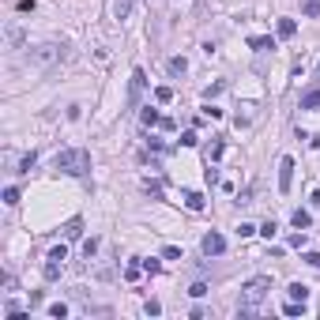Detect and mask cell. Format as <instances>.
I'll return each instance as SVG.
<instances>
[{
  "label": "cell",
  "mask_w": 320,
  "mask_h": 320,
  "mask_svg": "<svg viewBox=\"0 0 320 320\" xmlns=\"http://www.w3.org/2000/svg\"><path fill=\"white\" fill-rule=\"evenodd\" d=\"M53 169H57V173H68V177H87L91 155H87L83 147H68V151H60L57 159H53Z\"/></svg>",
  "instance_id": "1"
},
{
  "label": "cell",
  "mask_w": 320,
  "mask_h": 320,
  "mask_svg": "<svg viewBox=\"0 0 320 320\" xmlns=\"http://www.w3.org/2000/svg\"><path fill=\"white\" fill-rule=\"evenodd\" d=\"M268 290H271V279L268 275H256V279H249L241 287V317H253V309L268 298Z\"/></svg>",
  "instance_id": "2"
},
{
  "label": "cell",
  "mask_w": 320,
  "mask_h": 320,
  "mask_svg": "<svg viewBox=\"0 0 320 320\" xmlns=\"http://www.w3.org/2000/svg\"><path fill=\"white\" fill-rule=\"evenodd\" d=\"M60 60H64V45H57V42H45V45L30 49V64H38V68H53Z\"/></svg>",
  "instance_id": "3"
},
{
  "label": "cell",
  "mask_w": 320,
  "mask_h": 320,
  "mask_svg": "<svg viewBox=\"0 0 320 320\" xmlns=\"http://www.w3.org/2000/svg\"><path fill=\"white\" fill-rule=\"evenodd\" d=\"M64 260H68V249L64 245H57V249H49V256H45V268H42V275L49 279H60V271H64Z\"/></svg>",
  "instance_id": "4"
},
{
  "label": "cell",
  "mask_w": 320,
  "mask_h": 320,
  "mask_svg": "<svg viewBox=\"0 0 320 320\" xmlns=\"http://www.w3.org/2000/svg\"><path fill=\"white\" fill-rule=\"evenodd\" d=\"M290 185H294V159H290V155H283V159H279V192L287 196Z\"/></svg>",
  "instance_id": "5"
},
{
  "label": "cell",
  "mask_w": 320,
  "mask_h": 320,
  "mask_svg": "<svg viewBox=\"0 0 320 320\" xmlns=\"http://www.w3.org/2000/svg\"><path fill=\"white\" fill-rule=\"evenodd\" d=\"M200 249H203V256H222V253H226V237L211 230V234H203Z\"/></svg>",
  "instance_id": "6"
},
{
  "label": "cell",
  "mask_w": 320,
  "mask_h": 320,
  "mask_svg": "<svg viewBox=\"0 0 320 320\" xmlns=\"http://www.w3.org/2000/svg\"><path fill=\"white\" fill-rule=\"evenodd\" d=\"M144 87H147V76L140 72V68H136V72H132V79H128V106H136V102H140Z\"/></svg>",
  "instance_id": "7"
},
{
  "label": "cell",
  "mask_w": 320,
  "mask_h": 320,
  "mask_svg": "<svg viewBox=\"0 0 320 320\" xmlns=\"http://www.w3.org/2000/svg\"><path fill=\"white\" fill-rule=\"evenodd\" d=\"M181 200H185V207H188V211H203V207H207L203 192H192V188H185V192H181Z\"/></svg>",
  "instance_id": "8"
},
{
  "label": "cell",
  "mask_w": 320,
  "mask_h": 320,
  "mask_svg": "<svg viewBox=\"0 0 320 320\" xmlns=\"http://www.w3.org/2000/svg\"><path fill=\"white\" fill-rule=\"evenodd\" d=\"M60 234H64V241H76V237L83 234V219H68L64 226H60Z\"/></svg>",
  "instance_id": "9"
},
{
  "label": "cell",
  "mask_w": 320,
  "mask_h": 320,
  "mask_svg": "<svg viewBox=\"0 0 320 320\" xmlns=\"http://www.w3.org/2000/svg\"><path fill=\"white\" fill-rule=\"evenodd\" d=\"M290 222H294L298 230H309V226H313V215H309V211H305V207H298L294 215H290Z\"/></svg>",
  "instance_id": "10"
},
{
  "label": "cell",
  "mask_w": 320,
  "mask_h": 320,
  "mask_svg": "<svg viewBox=\"0 0 320 320\" xmlns=\"http://www.w3.org/2000/svg\"><path fill=\"white\" fill-rule=\"evenodd\" d=\"M249 45H253L256 53H271V49H275V38H264V34H260V38H249Z\"/></svg>",
  "instance_id": "11"
},
{
  "label": "cell",
  "mask_w": 320,
  "mask_h": 320,
  "mask_svg": "<svg viewBox=\"0 0 320 320\" xmlns=\"http://www.w3.org/2000/svg\"><path fill=\"white\" fill-rule=\"evenodd\" d=\"M302 110H320V87H317V91H305V94H302Z\"/></svg>",
  "instance_id": "12"
},
{
  "label": "cell",
  "mask_w": 320,
  "mask_h": 320,
  "mask_svg": "<svg viewBox=\"0 0 320 320\" xmlns=\"http://www.w3.org/2000/svg\"><path fill=\"white\" fill-rule=\"evenodd\" d=\"M290 298H294V302H309V287H305V283H290Z\"/></svg>",
  "instance_id": "13"
},
{
  "label": "cell",
  "mask_w": 320,
  "mask_h": 320,
  "mask_svg": "<svg viewBox=\"0 0 320 320\" xmlns=\"http://www.w3.org/2000/svg\"><path fill=\"white\" fill-rule=\"evenodd\" d=\"M294 34H298L294 19H279V38H294Z\"/></svg>",
  "instance_id": "14"
},
{
  "label": "cell",
  "mask_w": 320,
  "mask_h": 320,
  "mask_svg": "<svg viewBox=\"0 0 320 320\" xmlns=\"http://www.w3.org/2000/svg\"><path fill=\"white\" fill-rule=\"evenodd\" d=\"M132 11V0H113V19H125Z\"/></svg>",
  "instance_id": "15"
},
{
  "label": "cell",
  "mask_w": 320,
  "mask_h": 320,
  "mask_svg": "<svg viewBox=\"0 0 320 320\" xmlns=\"http://www.w3.org/2000/svg\"><path fill=\"white\" fill-rule=\"evenodd\" d=\"M222 151H226V144H222V140H215V144H211V151H207V162H219Z\"/></svg>",
  "instance_id": "16"
},
{
  "label": "cell",
  "mask_w": 320,
  "mask_h": 320,
  "mask_svg": "<svg viewBox=\"0 0 320 320\" xmlns=\"http://www.w3.org/2000/svg\"><path fill=\"white\" fill-rule=\"evenodd\" d=\"M302 15L317 19V15H320V0H305V4H302Z\"/></svg>",
  "instance_id": "17"
},
{
  "label": "cell",
  "mask_w": 320,
  "mask_h": 320,
  "mask_svg": "<svg viewBox=\"0 0 320 320\" xmlns=\"http://www.w3.org/2000/svg\"><path fill=\"white\" fill-rule=\"evenodd\" d=\"M140 121H144V125H147V128H151V125H159V121H162V117H159V110H151V106H147V110H144V113H140Z\"/></svg>",
  "instance_id": "18"
},
{
  "label": "cell",
  "mask_w": 320,
  "mask_h": 320,
  "mask_svg": "<svg viewBox=\"0 0 320 320\" xmlns=\"http://www.w3.org/2000/svg\"><path fill=\"white\" fill-rule=\"evenodd\" d=\"M169 72H173V76H181V72H188V60H185V57H173V60H169Z\"/></svg>",
  "instance_id": "19"
},
{
  "label": "cell",
  "mask_w": 320,
  "mask_h": 320,
  "mask_svg": "<svg viewBox=\"0 0 320 320\" xmlns=\"http://www.w3.org/2000/svg\"><path fill=\"white\" fill-rule=\"evenodd\" d=\"M49 317H53V320H64V317H68V305H64V302L49 305Z\"/></svg>",
  "instance_id": "20"
},
{
  "label": "cell",
  "mask_w": 320,
  "mask_h": 320,
  "mask_svg": "<svg viewBox=\"0 0 320 320\" xmlns=\"http://www.w3.org/2000/svg\"><path fill=\"white\" fill-rule=\"evenodd\" d=\"M34 162H38V155H23V162H19V173H30V166H34Z\"/></svg>",
  "instance_id": "21"
},
{
  "label": "cell",
  "mask_w": 320,
  "mask_h": 320,
  "mask_svg": "<svg viewBox=\"0 0 320 320\" xmlns=\"http://www.w3.org/2000/svg\"><path fill=\"white\" fill-rule=\"evenodd\" d=\"M140 271H144V264H128V268H125V279H128V283H136V279H140Z\"/></svg>",
  "instance_id": "22"
},
{
  "label": "cell",
  "mask_w": 320,
  "mask_h": 320,
  "mask_svg": "<svg viewBox=\"0 0 320 320\" xmlns=\"http://www.w3.org/2000/svg\"><path fill=\"white\" fill-rule=\"evenodd\" d=\"M155 102H173V91L169 87H155Z\"/></svg>",
  "instance_id": "23"
},
{
  "label": "cell",
  "mask_w": 320,
  "mask_h": 320,
  "mask_svg": "<svg viewBox=\"0 0 320 320\" xmlns=\"http://www.w3.org/2000/svg\"><path fill=\"white\" fill-rule=\"evenodd\" d=\"M162 260H181V249H177V245H166V249H162Z\"/></svg>",
  "instance_id": "24"
},
{
  "label": "cell",
  "mask_w": 320,
  "mask_h": 320,
  "mask_svg": "<svg viewBox=\"0 0 320 320\" xmlns=\"http://www.w3.org/2000/svg\"><path fill=\"white\" fill-rule=\"evenodd\" d=\"M237 234H241V237H253V234H260V226H253V222H241V226H237Z\"/></svg>",
  "instance_id": "25"
},
{
  "label": "cell",
  "mask_w": 320,
  "mask_h": 320,
  "mask_svg": "<svg viewBox=\"0 0 320 320\" xmlns=\"http://www.w3.org/2000/svg\"><path fill=\"white\" fill-rule=\"evenodd\" d=\"M94 253H98V237H91V241H83V256H87V260H91Z\"/></svg>",
  "instance_id": "26"
},
{
  "label": "cell",
  "mask_w": 320,
  "mask_h": 320,
  "mask_svg": "<svg viewBox=\"0 0 320 320\" xmlns=\"http://www.w3.org/2000/svg\"><path fill=\"white\" fill-rule=\"evenodd\" d=\"M4 203H8V207H15V203H19V188H4Z\"/></svg>",
  "instance_id": "27"
},
{
  "label": "cell",
  "mask_w": 320,
  "mask_h": 320,
  "mask_svg": "<svg viewBox=\"0 0 320 320\" xmlns=\"http://www.w3.org/2000/svg\"><path fill=\"white\" fill-rule=\"evenodd\" d=\"M188 294H192V298H203V294H207V283H192V287H188Z\"/></svg>",
  "instance_id": "28"
},
{
  "label": "cell",
  "mask_w": 320,
  "mask_h": 320,
  "mask_svg": "<svg viewBox=\"0 0 320 320\" xmlns=\"http://www.w3.org/2000/svg\"><path fill=\"white\" fill-rule=\"evenodd\" d=\"M260 234H264V237H268V241H271V237L279 234V226H275V222H264V226H260Z\"/></svg>",
  "instance_id": "29"
},
{
  "label": "cell",
  "mask_w": 320,
  "mask_h": 320,
  "mask_svg": "<svg viewBox=\"0 0 320 320\" xmlns=\"http://www.w3.org/2000/svg\"><path fill=\"white\" fill-rule=\"evenodd\" d=\"M302 260H305V264H309V268H320V253H313V249H309V253H305V256H302Z\"/></svg>",
  "instance_id": "30"
},
{
  "label": "cell",
  "mask_w": 320,
  "mask_h": 320,
  "mask_svg": "<svg viewBox=\"0 0 320 320\" xmlns=\"http://www.w3.org/2000/svg\"><path fill=\"white\" fill-rule=\"evenodd\" d=\"M196 144H200V140H196V132H185V136H181V147H196Z\"/></svg>",
  "instance_id": "31"
},
{
  "label": "cell",
  "mask_w": 320,
  "mask_h": 320,
  "mask_svg": "<svg viewBox=\"0 0 320 320\" xmlns=\"http://www.w3.org/2000/svg\"><path fill=\"white\" fill-rule=\"evenodd\" d=\"M144 313H147V317H159L162 305H159V302H147V305H144Z\"/></svg>",
  "instance_id": "32"
},
{
  "label": "cell",
  "mask_w": 320,
  "mask_h": 320,
  "mask_svg": "<svg viewBox=\"0 0 320 320\" xmlns=\"http://www.w3.org/2000/svg\"><path fill=\"white\" fill-rule=\"evenodd\" d=\"M222 87H226V83H211V87H207L203 94H207V98H215V94H222Z\"/></svg>",
  "instance_id": "33"
},
{
  "label": "cell",
  "mask_w": 320,
  "mask_h": 320,
  "mask_svg": "<svg viewBox=\"0 0 320 320\" xmlns=\"http://www.w3.org/2000/svg\"><path fill=\"white\" fill-rule=\"evenodd\" d=\"M159 268H162L159 260H144V271H151V275H159Z\"/></svg>",
  "instance_id": "34"
},
{
  "label": "cell",
  "mask_w": 320,
  "mask_h": 320,
  "mask_svg": "<svg viewBox=\"0 0 320 320\" xmlns=\"http://www.w3.org/2000/svg\"><path fill=\"white\" fill-rule=\"evenodd\" d=\"M317 79H320V64H317Z\"/></svg>",
  "instance_id": "35"
}]
</instances>
